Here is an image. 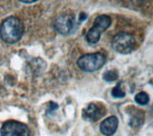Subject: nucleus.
Wrapping results in <instances>:
<instances>
[{
  "mask_svg": "<svg viewBox=\"0 0 153 136\" xmlns=\"http://www.w3.org/2000/svg\"><path fill=\"white\" fill-rule=\"evenodd\" d=\"M23 22L16 16H10L3 21L0 26V37L9 44L16 43L23 36Z\"/></svg>",
  "mask_w": 153,
  "mask_h": 136,
  "instance_id": "obj_1",
  "label": "nucleus"
},
{
  "mask_svg": "<svg viewBox=\"0 0 153 136\" xmlns=\"http://www.w3.org/2000/svg\"><path fill=\"white\" fill-rule=\"evenodd\" d=\"M105 57L102 53H92L81 56L76 61V64L82 71L94 72L100 69L105 64Z\"/></svg>",
  "mask_w": 153,
  "mask_h": 136,
  "instance_id": "obj_2",
  "label": "nucleus"
},
{
  "mask_svg": "<svg viewBox=\"0 0 153 136\" xmlns=\"http://www.w3.org/2000/svg\"><path fill=\"white\" fill-rule=\"evenodd\" d=\"M111 25V18L106 14H100L95 19L92 28L86 35V40L91 44H96L100 38V35Z\"/></svg>",
  "mask_w": 153,
  "mask_h": 136,
  "instance_id": "obj_3",
  "label": "nucleus"
},
{
  "mask_svg": "<svg viewBox=\"0 0 153 136\" xmlns=\"http://www.w3.org/2000/svg\"><path fill=\"white\" fill-rule=\"evenodd\" d=\"M136 45V40L132 35L126 32L119 33L114 37L112 40V47L115 51L120 54H129L131 53Z\"/></svg>",
  "mask_w": 153,
  "mask_h": 136,
  "instance_id": "obj_4",
  "label": "nucleus"
},
{
  "mask_svg": "<svg viewBox=\"0 0 153 136\" xmlns=\"http://www.w3.org/2000/svg\"><path fill=\"white\" fill-rule=\"evenodd\" d=\"M78 27L76 18L71 13H62L54 22L55 30L62 36L72 35Z\"/></svg>",
  "mask_w": 153,
  "mask_h": 136,
  "instance_id": "obj_5",
  "label": "nucleus"
},
{
  "mask_svg": "<svg viewBox=\"0 0 153 136\" xmlns=\"http://www.w3.org/2000/svg\"><path fill=\"white\" fill-rule=\"evenodd\" d=\"M0 133L1 136H30V130L25 124L10 120L4 123Z\"/></svg>",
  "mask_w": 153,
  "mask_h": 136,
  "instance_id": "obj_6",
  "label": "nucleus"
},
{
  "mask_svg": "<svg viewBox=\"0 0 153 136\" xmlns=\"http://www.w3.org/2000/svg\"><path fill=\"white\" fill-rule=\"evenodd\" d=\"M105 113H106V109L102 104L91 103L83 109V117L93 122L103 117Z\"/></svg>",
  "mask_w": 153,
  "mask_h": 136,
  "instance_id": "obj_7",
  "label": "nucleus"
},
{
  "mask_svg": "<svg viewBox=\"0 0 153 136\" xmlns=\"http://www.w3.org/2000/svg\"><path fill=\"white\" fill-rule=\"evenodd\" d=\"M118 125H119V121L117 117L110 116V117L103 120L102 124H100V132L105 136H111L116 132V130L118 129Z\"/></svg>",
  "mask_w": 153,
  "mask_h": 136,
  "instance_id": "obj_8",
  "label": "nucleus"
},
{
  "mask_svg": "<svg viewBox=\"0 0 153 136\" xmlns=\"http://www.w3.org/2000/svg\"><path fill=\"white\" fill-rule=\"evenodd\" d=\"M145 121V113L142 110H136L135 113L132 114L130 121H129V125L134 129H139L143 124Z\"/></svg>",
  "mask_w": 153,
  "mask_h": 136,
  "instance_id": "obj_9",
  "label": "nucleus"
},
{
  "mask_svg": "<svg viewBox=\"0 0 153 136\" xmlns=\"http://www.w3.org/2000/svg\"><path fill=\"white\" fill-rule=\"evenodd\" d=\"M135 102L140 105H146L149 103V96L145 91L139 92L135 96Z\"/></svg>",
  "mask_w": 153,
  "mask_h": 136,
  "instance_id": "obj_10",
  "label": "nucleus"
},
{
  "mask_svg": "<svg viewBox=\"0 0 153 136\" xmlns=\"http://www.w3.org/2000/svg\"><path fill=\"white\" fill-rule=\"evenodd\" d=\"M118 78H119V72L116 69H111L104 72V74L102 76V79L107 82L115 81L116 80H118Z\"/></svg>",
  "mask_w": 153,
  "mask_h": 136,
  "instance_id": "obj_11",
  "label": "nucleus"
},
{
  "mask_svg": "<svg viewBox=\"0 0 153 136\" xmlns=\"http://www.w3.org/2000/svg\"><path fill=\"white\" fill-rule=\"evenodd\" d=\"M121 85H122V84L119 82V84H117V85L112 89L111 95L114 97V98H123V97H126V92L122 89Z\"/></svg>",
  "mask_w": 153,
  "mask_h": 136,
  "instance_id": "obj_12",
  "label": "nucleus"
},
{
  "mask_svg": "<svg viewBox=\"0 0 153 136\" xmlns=\"http://www.w3.org/2000/svg\"><path fill=\"white\" fill-rule=\"evenodd\" d=\"M49 108H50V110L51 111H53V110H55V109H56L57 108H59V105H57L56 103H50V105H49Z\"/></svg>",
  "mask_w": 153,
  "mask_h": 136,
  "instance_id": "obj_13",
  "label": "nucleus"
},
{
  "mask_svg": "<svg viewBox=\"0 0 153 136\" xmlns=\"http://www.w3.org/2000/svg\"><path fill=\"white\" fill-rule=\"evenodd\" d=\"M86 17H87V14L84 13H80V16H79V21H80V22H81V21H83Z\"/></svg>",
  "mask_w": 153,
  "mask_h": 136,
  "instance_id": "obj_14",
  "label": "nucleus"
},
{
  "mask_svg": "<svg viewBox=\"0 0 153 136\" xmlns=\"http://www.w3.org/2000/svg\"><path fill=\"white\" fill-rule=\"evenodd\" d=\"M22 3H25V4H31V3H36V1H20Z\"/></svg>",
  "mask_w": 153,
  "mask_h": 136,
  "instance_id": "obj_15",
  "label": "nucleus"
},
{
  "mask_svg": "<svg viewBox=\"0 0 153 136\" xmlns=\"http://www.w3.org/2000/svg\"><path fill=\"white\" fill-rule=\"evenodd\" d=\"M150 84H152V85H153V79H152V80H151V81H150Z\"/></svg>",
  "mask_w": 153,
  "mask_h": 136,
  "instance_id": "obj_16",
  "label": "nucleus"
}]
</instances>
